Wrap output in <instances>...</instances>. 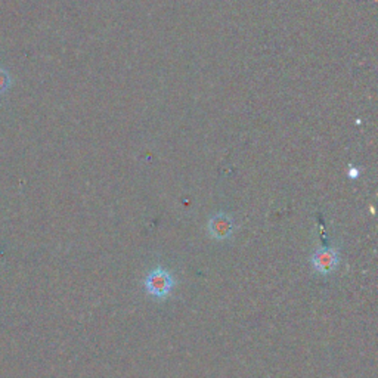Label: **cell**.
Masks as SVG:
<instances>
[{
    "instance_id": "obj_1",
    "label": "cell",
    "mask_w": 378,
    "mask_h": 378,
    "mask_svg": "<svg viewBox=\"0 0 378 378\" xmlns=\"http://www.w3.org/2000/svg\"><path fill=\"white\" fill-rule=\"evenodd\" d=\"M174 276L164 268L152 269L143 281L147 293L154 299H167L174 288Z\"/></svg>"
},
{
    "instance_id": "obj_3",
    "label": "cell",
    "mask_w": 378,
    "mask_h": 378,
    "mask_svg": "<svg viewBox=\"0 0 378 378\" xmlns=\"http://www.w3.org/2000/svg\"><path fill=\"white\" fill-rule=\"evenodd\" d=\"M209 232L211 238L217 241H225L234 234V221H232L230 216L225 213L216 214L209 222Z\"/></svg>"
},
{
    "instance_id": "obj_4",
    "label": "cell",
    "mask_w": 378,
    "mask_h": 378,
    "mask_svg": "<svg viewBox=\"0 0 378 378\" xmlns=\"http://www.w3.org/2000/svg\"><path fill=\"white\" fill-rule=\"evenodd\" d=\"M12 86V77L9 74V71L5 70L4 67H0V95L6 93Z\"/></svg>"
},
{
    "instance_id": "obj_2",
    "label": "cell",
    "mask_w": 378,
    "mask_h": 378,
    "mask_svg": "<svg viewBox=\"0 0 378 378\" xmlns=\"http://www.w3.org/2000/svg\"><path fill=\"white\" fill-rule=\"evenodd\" d=\"M340 263V254L339 250L334 247L328 249H318L312 256V266L313 269L321 275H331L336 272Z\"/></svg>"
}]
</instances>
